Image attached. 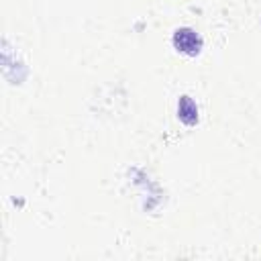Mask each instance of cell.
Returning a JSON list of instances; mask_svg holds the SVG:
<instances>
[{
    "mask_svg": "<svg viewBox=\"0 0 261 261\" xmlns=\"http://www.w3.org/2000/svg\"><path fill=\"white\" fill-rule=\"evenodd\" d=\"M173 47L179 53H186L190 57L198 55L202 51V37L194 31V29H177L173 33Z\"/></svg>",
    "mask_w": 261,
    "mask_h": 261,
    "instance_id": "obj_1",
    "label": "cell"
},
{
    "mask_svg": "<svg viewBox=\"0 0 261 261\" xmlns=\"http://www.w3.org/2000/svg\"><path fill=\"white\" fill-rule=\"evenodd\" d=\"M177 116L188 126H194L198 122V106L190 96H179V100H177Z\"/></svg>",
    "mask_w": 261,
    "mask_h": 261,
    "instance_id": "obj_2",
    "label": "cell"
}]
</instances>
